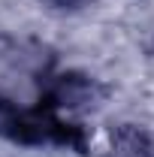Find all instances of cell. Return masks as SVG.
Listing matches in <instances>:
<instances>
[{
	"label": "cell",
	"instance_id": "obj_1",
	"mask_svg": "<svg viewBox=\"0 0 154 157\" xmlns=\"http://www.w3.org/2000/svg\"><path fill=\"white\" fill-rule=\"evenodd\" d=\"M0 136L12 139V142H24V145L64 142V145L82 148V136L70 133V124H64L58 118H48V115H39V112H24L3 97H0Z\"/></svg>",
	"mask_w": 154,
	"mask_h": 157
},
{
	"label": "cell",
	"instance_id": "obj_2",
	"mask_svg": "<svg viewBox=\"0 0 154 157\" xmlns=\"http://www.w3.org/2000/svg\"><path fill=\"white\" fill-rule=\"evenodd\" d=\"M55 3H60V6H76L79 0H55Z\"/></svg>",
	"mask_w": 154,
	"mask_h": 157
}]
</instances>
